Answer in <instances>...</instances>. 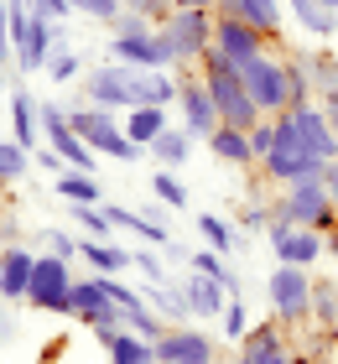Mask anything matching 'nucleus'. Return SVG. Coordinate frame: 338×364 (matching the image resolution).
Instances as JSON below:
<instances>
[{
    "mask_svg": "<svg viewBox=\"0 0 338 364\" xmlns=\"http://www.w3.org/2000/svg\"><path fill=\"white\" fill-rule=\"evenodd\" d=\"M83 99L105 109H135V105H177V73L167 68H130V63H105V68H89L83 78Z\"/></svg>",
    "mask_w": 338,
    "mask_h": 364,
    "instance_id": "f257e3e1",
    "label": "nucleus"
},
{
    "mask_svg": "<svg viewBox=\"0 0 338 364\" xmlns=\"http://www.w3.org/2000/svg\"><path fill=\"white\" fill-rule=\"evenodd\" d=\"M198 78H203V89H208V99H213V109H218V125H240V130H255L265 114H260V105L250 99V89H245V78H240V68H229L224 58L213 53H203V63H198Z\"/></svg>",
    "mask_w": 338,
    "mask_h": 364,
    "instance_id": "f03ea898",
    "label": "nucleus"
},
{
    "mask_svg": "<svg viewBox=\"0 0 338 364\" xmlns=\"http://www.w3.org/2000/svg\"><path fill=\"white\" fill-rule=\"evenodd\" d=\"M270 120H276V146H270V156L260 161L265 177H270V182H281V188H292V182H307V177H323L328 161H317V156H312V146L302 141L297 114H292V109H281V114H270Z\"/></svg>",
    "mask_w": 338,
    "mask_h": 364,
    "instance_id": "7ed1b4c3",
    "label": "nucleus"
},
{
    "mask_svg": "<svg viewBox=\"0 0 338 364\" xmlns=\"http://www.w3.org/2000/svg\"><path fill=\"white\" fill-rule=\"evenodd\" d=\"M11 11V53H16V68L21 73H47V58H53V47L63 42V26L47 21L26 6V0H6Z\"/></svg>",
    "mask_w": 338,
    "mask_h": 364,
    "instance_id": "20e7f679",
    "label": "nucleus"
},
{
    "mask_svg": "<svg viewBox=\"0 0 338 364\" xmlns=\"http://www.w3.org/2000/svg\"><path fill=\"white\" fill-rule=\"evenodd\" d=\"M270 224H302V229H317V235H328L338 224V203L328 193L323 177H307V182H292L286 193L270 198Z\"/></svg>",
    "mask_w": 338,
    "mask_h": 364,
    "instance_id": "39448f33",
    "label": "nucleus"
},
{
    "mask_svg": "<svg viewBox=\"0 0 338 364\" xmlns=\"http://www.w3.org/2000/svg\"><path fill=\"white\" fill-rule=\"evenodd\" d=\"M162 47L172 53V68H188V63H203V53L213 47V11H193V6H172L157 21Z\"/></svg>",
    "mask_w": 338,
    "mask_h": 364,
    "instance_id": "423d86ee",
    "label": "nucleus"
},
{
    "mask_svg": "<svg viewBox=\"0 0 338 364\" xmlns=\"http://www.w3.org/2000/svg\"><path fill=\"white\" fill-rule=\"evenodd\" d=\"M68 125L78 130V141L89 146V151H99V156H115V161H135L146 151V146H135L130 136H125V125H120V109H105V105H89L83 99L78 109H68Z\"/></svg>",
    "mask_w": 338,
    "mask_h": 364,
    "instance_id": "0eeeda50",
    "label": "nucleus"
},
{
    "mask_svg": "<svg viewBox=\"0 0 338 364\" xmlns=\"http://www.w3.org/2000/svg\"><path fill=\"white\" fill-rule=\"evenodd\" d=\"M110 58L115 63H130V68H172V53L162 47L157 26L135 11H120L115 21V37H110Z\"/></svg>",
    "mask_w": 338,
    "mask_h": 364,
    "instance_id": "6e6552de",
    "label": "nucleus"
},
{
    "mask_svg": "<svg viewBox=\"0 0 338 364\" xmlns=\"http://www.w3.org/2000/svg\"><path fill=\"white\" fill-rule=\"evenodd\" d=\"M68 318L89 323L99 343H110L125 328V312L115 307V296L99 287V276H73V291H68Z\"/></svg>",
    "mask_w": 338,
    "mask_h": 364,
    "instance_id": "1a4fd4ad",
    "label": "nucleus"
},
{
    "mask_svg": "<svg viewBox=\"0 0 338 364\" xmlns=\"http://www.w3.org/2000/svg\"><path fill=\"white\" fill-rule=\"evenodd\" d=\"M270 312H276L281 328H302L312 318V271L307 266H276L265 281Z\"/></svg>",
    "mask_w": 338,
    "mask_h": 364,
    "instance_id": "9d476101",
    "label": "nucleus"
},
{
    "mask_svg": "<svg viewBox=\"0 0 338 364\" xmlns=\"http://www.w3.org/2000/svg\"><path fill=\"white\" fill-rule=\"evenodd\" d=\"M68 291H73V271H68V260L63 255H37V266H31V287H26V307L68 318Z\"/></svg>",
    "mask_w": 338,
    "mask_h": 364,
    "instance_id": "9b49d317",
    "label": "nucleus"
},
{
    "mask_svg": "<svg viewBox=\"0 0 338 364\" xmlns=\"http://www.w3.org/2000/svg\"><path fill=\"white\" fill-rule=\"evenodd\" d=\"M240 78H245L250 99L260 105V114H281V109H286V63H281V58H270V47L245 63Z\"/></svg>",
    "mask_w": 338,
    "mask_h": 364,
    "instance_id": "f8f14e48",
    "label": "nucleus"
},
{
    "mask_svg": "<svg viewBox=\"0 0 338 364\" xmlns=\"http://www.w3.org/2000/svg\"><path fill=\"white\" fill-rule=\"evenodd\" d=\"M270 37H260L255 26H245L240 16H224V11H213V53L229 63V68H245L255 53H265Z\"/></svg>",
    "mask_w": 338,
    "mask_h": 364,
    "instance_id": "ddd939ff",
    "label": "nucleus"
},
{
    "mask_svg": "<svg viewBox=\"0 0 338 364\" xmlns=\"http://www.w3.org/2000/svg\"><path fill=\"white\" fill-rule=\"evenodd\" d=\"M270 250H276L281 266H317V255H328V240L317 235V229H302V224H270L265 229Z\"/></svg>",
    "mask_w": 338,
    "mask_h": 364,
    "instance_id": "4468645a",
    "label": "nucleus"
},
{
    "mask_svg": "<svg viewBox=\"0 0 338 364\" xmlns=\"http://www.w3.org/2000/svg\"><path fill=\"white\" fill-rule=\"evenodd\" d=\"M151 349H157V364H213V338L203 328H188V323L167 328Z\"/></svg>",
    "mask_w": 338,
    "mask_h": 364,
    "instance_id": "2eb2a0df",
    "label": "nucleus"
},
{
    "mask_svg": "<svg viewBox=\"0 0 338 364\" xmlns=\"http://www.w3.org/2000/svg\"><path fill=\"white\" fill-rule=\"evenodd\" d=\"M177 109H182V130H188L193 141H208L213 125H218V109L208 89H203V78H177Z\"/></svg>",
    "mask_w": 338,
    "mask_h": 364,
    "instance_id": "dca6fc26",
    "label": "nucleus"
},
{
    "mask_svg": "<svg viewBox=\"0 0 338 364\" xmlns=\"http://www.w3.org/2000/svg\"><path fill=\"white\" fill-rule=\"evenodd\" d=\"M218 11L240 16L245 26H255L260 37H270V42L286 31V6H281V0H218Z\"/></svg>",
    "mask_w": 338,
    "mask_h": 364,
    "instance_id": "f3484780",
    "label": "nucleus"
},
{
    "mask_svg": "<svg viewBox=\"0 0 338 364\" xmlns=\"http://www.w3.org/2000/svg\"><path fill=\"white\" fill-rule=\"evenodd\" d=\"M31 266H37V255L21 250V245H6V250H0V296H6V302H26Z\"/></svg>",
    "mask_w": 338,
    "mask_h": 364,
    "instance_id": "a211bd4d",
    "label": "nucleus"
},
{
    "mask_svg": "<svg viewBox=\"0 0 338 364\" xmlns=\"http://www.w3.org/2000/svg\"><path fill=\"white\" fill-rule=\"evenodd\" d=\"M292 114H297V130H302V141L312 146V156H317V161H333V156H338V136H333V125H328L323 105H297Z\"/></svg>",
    "mask_w": 338,
    "mask_h": 364,
    "instance_id": "6ab92c4d",
    "label": "nucleus"
},
{
    "mask_svg": "<svg viewBox=\"0 0 338 364\" xmlns=\"http://www.w3.org/2000/svg\"><path fill=\"white\" fill-rule=\"evenodd\" d=\"M182 291H188L193 318H224V302H229L224 281H213V276H203V271L188 266V276H182Z\"/></svg>",
    "mask_w": 338,
    "mask_h": 364,
    "instance_id": "aec40b11",
    "label": "nucleus"
},
{
    "mask_svg": "<svg viewBox=\"0 0 338 364\" xmlns=\"http://www.w3.org/2000/svg\"><path fill=\"white\" fill-rule=\"evenodd\" d=\"M11 136L26 151H37V141H42V105L26 89H11Z\"/></svg>",
    "mask_w": 338,
    "mask_h": 364,
    "instance_id": "412c9836",
    "label": "nucleus"
},
{
    "mask_svg": "<svg viewBox=\"0 0 338 364\" xmlns=\"http://www.w3.org/2000/svg\"><path fill=\"white\" fill-rule=\"evenodd\" d=\"M208 151L224 161V167H255V151H250V130H240V125H213Z\"/></svg>",
    "mask_w": 338,
    "mask_h": 364,
    "instance_id": "4be33fe9",
    "label": "nucleus"
},
{
    "mask_svg": "<svg viewBox=\"0 0 338 364\" xmlns=\"http://www.w3.org/2000/svg\"><path fill=\"white\" fill-rule=\"evenodd\" d=\"M120 125H125V136L135 146H151L167 125H172V114H167V105H135V109L120 114Z\"/></svg>",
    "mask_w": 338,
    "mask_h": 364,
    "instance_id": "5701e85b",
    "label": "nucleus"
},
{
    "mask_svg": "<svg viewBox=\"0 0 338 364\" xmlns=\"http://www.w3.org/2000/svg\"><path fill=\"white\" fill-rule=\"evenodd\" d=\"M146 151H151V156H157V161H162V167H172V172H177V167H182V161H188V156H193V136H188V130H182V125H167V130H162V136H157V141H151V146H146Z\"/></svg>",
    "mask_w": 338,
    "mask_h": 364,
    "instance_id": "b1692460",
    "label": "nucleus"
},
{
    "mask_svg": "<svg viewBox=\"0 0 338 364\" xmlns=\"http://www.w3.org/2000/svg\"><path fill=\"white\" fill-rule=\"evenodd\" d=\"M323 333H338V281L333 276H312V318Z\"/></svg>",
    "mask_w": 338,
    "mask_h": 364,
    "instance_id": "393cba45",
    "label": "nucleus"
},
{
    "mask_svg": "<svg viewBox=\"0 0 338 364\" xmlns=\"http://www.w3.org/2000/svg\"><path fill=\"white\" fill-rule=\"evenodd\" d=\"M281 6L292 11L297 26H307L312 37H333V31H338V16L323 6V0H281Z\"/></svg>",
    "mask_w": 338,
    "mask_h": 364,
    "instance_id": "a878e982",
    "label": "nucleus"
},
{
    "mask_svg": "<svg viewBox=\"0 0 338 364\" xmlns=\"http://www.w3.org/2000/svg\"><path fill=\"white\" fill-rule=\"evenodd\" d=\"M110 364H157V349H151V338H141V333H130V328H120L110 343Z\"/></svg>",
    "mask_w": 338,
    "mask_h": 364,
    "instance_id": "bb28decb",
    "label": "nucleus"
},
{
    "mask_svg": "<svg viewBox=\"0 0 338 364\" xmlns=\"http://www.w3.org/2000/svg\"><path fill=\"white\" fill-rule=\"evenodd\" d=\"M78 255L89 260L94 271H105V276H115V271L130 266V250H120V245H110V240H89V235L78 240Z\"/></svg>",
    "mask_w": 338,
    "mask_h": 364,
    "instance_id": "cd10ccee",
    "label": "nucleus"
},
{
    "mask_svg": "<svg viewBox=\"0 0 338 364\" xmlns=\"http://www.w3.org/2000/svg\"><path fill=\"white\" fill-rule=\"evenodd\" d=\"M198 235H203V245L218 250V255H234V250H240V229H234L229 219H218V213H198Z\"/></svg>",
    "mask_w": 338,
    "mask_h": 364,
    "instance_id": "c85d7f7f",
    "label": "nucleus"
},
{
    "mask_svg": "<svg viewBox=\"0 0 338 364\" xmlns=\"http://www.w3.org/2000/svg\"><path fill=\"white\" fill-rule=\"evenodd\" d=\"M312 73H307V53H292L286 58V109L297 105H312Z\"/></svg>",
    "mask_w": 338,
    "mask_h": 364,
    "instance_id": "c756f323",
    "label": "nucleus"
},
{
    "mask_svg": "<svg viewBox=\"0 0 338 364\" xmlns=\"http://www.w3.org/2000/svg\"><path fill=\"white\" fill-rule=\"evenodd\" d=\"M151 307H157V312H162V318L172 323V328L193 318V307H188V291H182V287H172V281H157V287H151Z\"/></svg>",
    "mask_w": 338,
    "mask_h": 364,
    "instance_id": "7c9ffc66",
    "label": "nucleus"
},
{
    "mask_svg": "<svg viewBox=\"0 0 338 364\" xmlns=\"http://www.w3.org/2000/svg\"><path fill=\"white\" fill-rule=\"evenodd\" d=\"M58 193L68 198V203H99V198H105V188H99V177L94 172H58Z\"/></svg>",
    "mask_w": 338,
    "mask_h": 364,
    "instance_id": "2f4dec72",
    "label": "nucleus"
},
{
    "mask_svg": "<svg viewBox=\"0 0 338 364\" xmlns=\"http://www.w3.org/2000/svg\"><path fill=\"white\" fill-rule=\"evenodd\" d=\"M26 167H31V151L16 136H6V141H0V182H21Z\"/></svg>",
    "mask_w": 338,
    "mask_h": 364,
    "instance_id": "473e14b6",
    "label": "nucleus"
},
{
    "mask_svg": "<svg viewBox=\"0 0 338 364\" xmlns=\"http://www.w3.org/2000/svg\"><path fill=\"white\" fill-rule=\"evenodd\" d=\"M68 208H73V219H78V229H83L89 240H110V235H115V224H110L105 208H94V203H68Z\"/></svg>",
    "mask_w": 338,
    "mask_h": 364,
    "instance_id": "72a5a7b5",
    "label": "nucleus"
},
{
    "mask_svg": "<svg viewBox=\"0 0 338 364\" xmlns=\"http://www.w3.org/2000/svg\"><path fill=\"white\" fill-rule=\"evenodd\" d=\"M151 193H157L167 208H188V188H182V177L172 167H162L157 177H151Z\"/></svg>",
    "mask_w": 338,
    "mask_h": 364,
    "instance_id": "f704fd0d",
    "label": "nucleus"
},
{
    "mask_svg": "<svg viewBox=\"0 0 338 364\" xmlns=\"http://www.w3.org/2000/svg\"><path fill=\"white\" fill-rule=\"evenodd\" d=\"M307 73H312V94H317V99L338 89V58H328V53L312 58V53H307Z\"/></svg>",
    "mask_w": 338,
    "mask_h": 364,
    "instance_id": "c9c22d12",
    "label": "nucleus"
},
{
    "mask_svg": "<svg viewBox=\"0 0 338 364\" xmlns=\"http://www.w3.org/2000/svg\"><path fill=\"white\" fill-rule=\"evenodd\" d=\"M94 276H99V287H105V291L115 296V307H120L125 318H135V312L146 307V296H141V291H130L125 281H115V276H105V271H94Z\"/></svg>",
    "mask_w": 338,
    "mask_h": 364,
    "instance_id": "e433bc0d",
    "label": "nucleus"
},
{
    "mask_svg": "<svg viewBox=\"0 0 338 364\" xmlns=\"http://www.w3.org/2000/svg\"><path fill=\"white\" fill-rule=\"evenodd\" d=\"M78 73H83V58L68 53V47H53V58H47V78H53V84H73Z\"/></svg>",
    "mask_w": 338,
    "mask_h": 364,
    "instance_id": "4c0bfd02",
    "label": "nucleus"
},
{
    "mask_svg": "<svg viewBox=\"0 0 338 364\" xmlns=\"http://www.w3.org/2000/svg\"><path fill=\"white\" fill-rule=\"evenodd\" d=\"M130 266L146 276V287H157V281H167V260H162V250H151V245H141V250H130Z\"/></svg>",
    "mask_w": 338,
    "mask_h": 364,
    "instance_id": "58836bf2",
    "label": "nucleus"
},
{
    "mask_svg": "<svg viewBox=\"0 0 338 364\" xmlns=\"http://www.w3.org/2000/svg\"><path fill=\"white\" fill-rule=\"evenodd\" d=\"M68 6H73V11H83V16H94V21H105V26H115V21H120V0H68Z\"/></svg>",
    "mask_w": 338,
    "mask_h": 364,
    "instance_id": "ea45409f",
    "label": "nucleus"
},
{
    "mask_svg": "<svg viewBox=\"0 0 338 364\" xmlns=\"http://www.w3.org/2000/svg\"><path fill=\"white\" fill-rule=\"evenodd\" d=\"M224 333H229V338H245V333H250L245 296H229V302H224Z\"/></svg>",
    "mask_w": 338,
    "mask_h": 364,
    "instance_id": "a19ab883",
    "label": "nucleus"
},
{
    "mask_svg": "<svg viewBox=\"0 0 338 364\" xmlns=\"http://www.w3.org/2000/svg\"><path fill=\"white\" fill-rule=\"evenodd\" d=\"M234 229H255V235H265V229H270V203L250 198V203L240 208V224H234Z\"/></svg>",
    "mask_w": 338,
    "mask_h": 364,
    "instance_id": "79ce46f5",
    "label": "nucleus"
},
{
    "mask_svg": "<svg viewBox=\"0 0 338 364\" xmlns=\"http://www.w3.org/2000/svg\"><path fill=\"white\" fill-rule=\"evenodd\" d=\"M270 146H276V120L265 114V120L250 130V151H255V161H265V156H270Z\"/></svg>",
    "mask_w": 338,
    "mask_h": 364,
    "instance_id": "37998d69",
    "label": "nucleus"
},
{
    "mask_svg": "<svg viewBox=\"0 0 338 364\" xmlns=\"http://www.w3.org/2000/svg\"><path fill=\"white\" fill-rule=\"evenodd\" d=\"M125 11H135V16H146V21H162L167 11H172V0H120Z\"/></svg>",
    "mask_w": 338,
    "mask_h": 364,
    "instance_id": "c03bdc74",
    "label": "nucleus"
},
{
    "mask_svg": "<svg viewBox=\"0 0 338 364\" xmlns=\"http://www.w3.org/2000/svg\"><path fill=\"white\" fill-rule=\"evenodd\" d=\"M26 6L37 11V16H47V21H58V26L73 16V6H68V0H26Z\"/></svg>",
    "mask_w": 338,
    "mask_h": 364,
    "instance_id": "a18cd8bd",
    "label": "nucleus"
},
{
    "mask_svg": "<svg viewBox=\"0 0 338 364\" xmlns=\"http://www.w3.org/2000/svg\"><path fill=\"white\" fill-rule=\"evenodd\" d=\"M47 245H53V255H63V260H73V255H78V240H73V235H63V229H47Z\"/></svg>",
    "mask_w": 338,
    "mask_h": 364,
    "instance_id": "49530a36",
    "label": "nucleus"
},
{
    "mask_svg": "<svg viewBox=\"0 0 338 364\" xmlns=\"http://www.w3.org/2000/svg\"><path fill=\"white\" fill-rule=\"evenodd\" d=\"M6 63H16V53H11V11H6V0H0V68Z\"/></svg>",
    "mask_w": 338,
    "mask_h": 364,
    "instance_id": "de8ad7c7",
    "label": "nucleus"
},
{
    "mask_svg": "<svg viewBox=\"0 0 338 364\" xmlns=\"http://www.w3.org/2000/svg\"><path fill=\"white\" fill-rule=\"evenodd\" d=\"M188 255H193V250H182L177 240H167V245H162V260H167V266H188Z\"/></svg>",
    "mask_w": 338,
    "mask_h": 364,
    "instance_id": "09e8293b",
    "label": "nucleus"
},
{
    "mask_svg": "<svg viewBox=\"0 0 338 364\" xmlns=\"http://www.w3.org/2000/svg\"><path fill=\"white\" fill-rule=\"evenodd\" d=\"M317 105H323L328 125H333V136H338V89H333V94H323V99H317Z\"/></svg>",
    "mask_w": 338,
    "mask_h": 364,
    "instance_id": "8fccbe9b",
    "label": "nucleus"
},
{
    "mask_svg": "<svg viewBox=\"0 0 338 364\" xmlns=\"http://www.w3.org/2000/svg\"><path fill=\"white\" fill-rule=\"evenodd\" d=\"M16 338V323H11V312L6 307H0V349H6V343Z\"/></svg>",
    "mask_w": 338,
    "mask_h": 364,
    "instance_id": "3c124183",
    "label": "nucleus"
},
{
    "mask_svg": "<svg viewBox=\"0 0 338 364\" xmlns=\"http://www.w3.org/2000/svg\"><path fill=\"white\" fill-rule=\"evenodd\" d=\"M323 182H328V193H333V203H338V156L323 167Z\"/></svg>",
    "mask_w": 338,
    "mask_h": 364,
    "instance_id": "603ef678",
    "label": "nucleus"
},
{
    "mask_svg": "<svg viewBox=\"0 0 338 364\" xmlns=\"http://www.w3.org/2000/svg\"><path fill=\"white\" fill-rule=\"evenodd\" d=\"M172 6H193V11H218V0H172Z\"/></svg>",
    "mask_w": 338,
    "mask_h": 364,
    "instance_id": "864d4df0",
    "label": "nucleus"
},
{
    "mask_svg": "<svg viewBox=\"0 0 338 364\" xmlns=\"http://www.w3.org/2000/svg\"><path fill=\"white\" fill-rule=\"evenodd\" d=\"M323 240H328V255H338V224L328 229V235H323Z\"/></svg>",
    "mask_w": 338,
    "mask_h": 364,
    "instance_id": "5fc2aeb1",
    "label": "nucleus"
},
{
    "mask_svg": "<svg viewBox=\"0 0 338 364\" xmlns=\"http://www.w3.org/2000/svg\"><path fill=\"white\" fill-rule=\"evenodd\" d=\"M292 364H323V359H307V354H297V359H292Z\"/></svg>",
    "mask_w": 338,
    "mask_h": 364,
    "instance_id": "6e6d98bb",
    "label": "nucleus"
},
{
    "mask_svg": "<svg viewBox=\"0 0 338 364\" xmlns=\"http://www.w3.org/2000/svg\"><path fill=\"white\" fill-rule=\"evenodd\" d=\"M323 6H328V11H333V16H338V0H323Z\"/></svg>",
    "mask_w": 338,
    "mask_h": 364,
    "instance_id": "4d7b16f0",
    "label": "nucleus"
},
{
    "mask_svg": "<svg viewBox=\"0 0 338 364\" xmlns=\"http://www.w3.org/2000/svg\"><path fill=\"white\" fill-rule=\"evenodd\" d=\"M0 235H6V224H0Z\"/></svg>",
    "mask_w": 338,
    "mask_h": 364,
    "instance_id": "13d9d810",
    "label": "nucleus"
},
{
    "mask_svg": "<svg viewBox=\"0 0 338 364\" xmlns=\"http://www.w3.org/2000/svg\"><path fill=\"white\" fill-rule=\"evenodd\" d=\"M240 364H250V359H240Z\"/></svg>",
    "mask_w": 338,
    "mask_h": 364,
    "instance_id": "bf43d9fd",
    "label": "nucleus"
},
{
    "mask_svg": "<svg viewBox=\"0 0 338 364\" xmlns=\"http://www.w3.org/2000/svg\"><path fill=\"white\" fill-rule=\"evenodd\" d=\"M0 188H6V182H0Z\"/></svg>",
    "mask_w": 338,
    "mask_h": 364,
    "instance_id": "052dcab7",
    "label": "nucleus"
},
{
    "mask_svg": "<svg viewBox=\"0 0 338 364\" xmlns=\"http://www.w3.org/2000/svg\"><path fill=\"white\" fill-rule=\"evenodd\" d=\"M213 364H218V359H213Z\"/></svg>",
    "mask_w": 338,
    "mask_h": 364,
    "instance_id": "680f3d73",
    "label": "nucleus"
}]
</instances>
